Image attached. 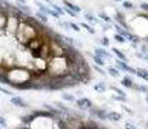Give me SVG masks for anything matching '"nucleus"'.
<instances>
[{"instance_id":"f257e3e1","label":"nucleus","mask_w":148,"mask_h":129,"mask_svg":"<svg viewBox=\"0 0 148 129\" xmlns=\"http://www.w3.org/2000/svg\"><path fill=\"white\" fill-rule=\"evenodd\" d=\"M116 66H117V70L121 71V72H127V74H132V75H136V68L134 67H130L127 65V62L120 61V59H116Z\"/></svg>"},{"instance_id":"f03ea898","label":"nucleus","mask_w":148,"mask_h":129,"mask_svg":"<svg viewBox=\"0 0 148 129\" xmlns=\"http://www.w3.org/2000/svg\"><path fill=\"white\" fill-rule=\"evenodd\" d=\"M76 106H77L80 110H84V111H86V110H90V108H93L94 106H93V102L90 101L89 98H85V97H82V98H79V99H76Z\"/></svg>"},{"instance_id":"7ed1b4c3","label":"nucleus","mask_w":148,"mask_h":129,"mask_svg":"<svg viewBox=\"0 0 148 129\" xmlns=\"http://www.w3.org/2000/svg\"><path fill=\"white\" fill-rule=\"evenodd\" d=\"M90 114L92 115H94L95 117H98V119L101 120H107V111L103 110V108H98V107H93L90 108Z\"/></svg>"},{"instance_id":"20e7f679","label":"nucleus","mask_w":148,"mask_h":129,"mask_svg":"<svg viewBox=\"0 0 148 129\" xmlns=\"http://www.w3.org/2000/svg\"><path fill=\"white\" fill-rule=\"evenodd\" d=\"M10 103H12L13 106H16V107H21V108L28 107L27 102L25 101L22 97H18V96H13L12 98H10Z\"/></svg>"},{"instance_id":"39448f33","label":"nucleus","mask_w":148,"mask_h":129,"mask_svg":"<svg viewBox=\"0 0 148 129\" xmlns=\"http://www.w3.org/2000/svg\"><path fill=\"white\" fill-rule=\"evenodd\" d=\"M94 54L97 57H101V58H103V59H107V58H111V57H112L110 52H107L104 48H102V47H97L94 49Z\"/></svg>"},{"instance_id":"423d86ee","label":"nucleus","mask_w":148,"mask_h":129,"mask_svg":"<svg viewBox=\"0 0 148 129\" xmlns=\"http://www.w3.org/2000/svg\"><path fill=\"white\" fill-rule=\"evenodd\" d=\"M121 119H122V115L119 112H116V111H108L107 112V120H111V121H113V123H117V121H120Z\"/></svg>"},{"instance_id":"0eeeda50","label":"nucleus","mask_w":148,"mask_h":129,"mask_svg":"<svg viewBox=\"0 0 148 129\" xmlns=\"http://www.w3.org/2000/svg\"><path fill=\"white\" fill-rule=\"evenodd\" d=\"M134 84L135 83L133 81V79L130 76H124L121 79V85H124L125 88H129V89H133V87H134Z\"/></svg>"},{"instance_id":"6e6552de","label":"nucleus","mask_w":148,"mask_h":129,"mask_svg":"<svg viewBox=\"0 0 148 129\" xmlns=\"http://www.w3.org/2000/svg\"><path fill=\"white\" fill-rule=\"evenodd\" d=\"M84 17H85V19H86V21L89 22L90 25H102L101 22H99V19L97 18L95 16H93L92 13H89V12L84 13Z\"/></svg>"},{"instance_id":"1a4fd4ad","label":"nucleus","mask_w":148,"mask_h":129,"mask_svg":"<svg viewBox=\"0 0 148 129\" xmlns=\"http://www.w3.org/2000/svg\"><path fill=\"white\" fill-rule=\"evenodd\" d=\"M63 4H64V7L70 8V9H71V10H73L75 13H80V12H81V8L79 7V5L73 4V3L68 1V0H63Z\"/></svg>"},{"instance_id":"9d476101","label":"nucleus","mask_w":148,"mask_h":129,"mask_svg":"<svg viewBox=\"0 0 148 129\" xmlns=\"http://www.w3.org/2000/svg\"><path fill=\"white\" fill-rule=\"evenodd\" d=\"M112 52H113V54L117 57V59L124 61V62H127V57L124 54V52H121L120 49H117V48H112Z\"/></svg>"},{"instance_id":"9b49d317","label":"nucleus","mask_w":148,"mask_h":129,"mask_svg":"<svg viewBox=\"0 0 148 129\" xmlns=\"http://www.w3.org/2000/svg\"><path fill=\"white\" fill-rule=\"evenodd\" d=\"M136 76L148 81V70H146V68H136Z\"/></svg>"},{"instance_id":"f8f14e48","label":"nucleus","mask_w":148,"mask_h":129,"mask_svg":"<svg viewBox=\"0 0 148 129\" xmlns=\"http://www.w3.org/2000/svg\"><path fill=\"white\" fill-rule=\"evenodd\" d=\"M107 72L110 74L112 77H120L121 76V72L117 70V68H115V67H112V66H110V67L107 68Z\"/></svg>"},{"instance_id":"ddd939ff","label":"nucleus","mask_w":148,"mask_h":129,"mask_svg":"<svg viewBox=\"0 0 148 129\" xmlns=\"http://www.w3.org/2000/svg\"><path fill=\"white\" fill-rule=\"evenodd\" d=\"M94 89L98 92V93H104L107 89V87H106V83L104 81H101V83H97V84L94 85Z\"/></svg>"},{"instance_id":"4468645a","label":"nucleus","mask_w":148,"mask_h":129,"mask_svg":"<svg viewBox=\"0 0 148 129\" xmlns=\"http://www.w3.org/2000/svg\"><path fill=\"white\" fill-rule=\"evenodd\" d=\"M62 99H63V101H66V102H68V103L76 102V98L72 96V94H70V93H62Z\"/></svg>"},{"instance_id":"2eb2a0df","label":"nucleus","mask_w":148,"mask_h":129,"mask_svg":"<svg viewBox=\"0 0 148 129\" xmlns=\"http://www.w3.org/2000/svg\"><path fill=\"white\" fill-rule=\"evenodd\" d=\"M35 17L41 22V23H48V21H49V19H48V17H47V14H44L41 12H36Z\"/></svg>"},{"instance_id":"dca6fc26","label":"nucleus","mask_w":148,"mask_h":129,"mask_svg":"<svg viewBox=\"0 0 148 129\" xmlns=\"http://www.w3.org/2000/svg\"><path fill=\"white\" fill-rule=\"evenodd\" d=\"M92 58H93V61L95 62V65H97V66H101V67H102V66L106 65V61H104L103 58H101V57H97L95 54H93Z\"/></svg>"},{"instance_id":"f3484780","label":"nucleus","mask_w":148,"mask_h":129,"mask_svg":"<svg viewBox=\"0 0 148 129\" xmlns=\"http://www.w3.org/2000/svg\"><path fill=\"white\" fill-rule=\"evenodd\" d=\"M49 7H52L53 9L56 10V12L58 13V14H59V16H61V17H62V16H63V14H64V12H63V8L58 7V5H57V4H54V3H52V1L49 3Z\"/></svg>"},{"instance_id":"a211bd4d","label":"nucleus","mask_w":148,"mask_h":129,"mask_svg":"<svg viewBox=\"0 0 148 129\" xmlns=\"http://www.w3.org/2000/svg\"><path fill=\"white\" fill-rule=\"evenodd\" d=\"M80 26H81V27H84L85 30H86L88 32H90L92 35H94V34H95V30H94V27H93V26H90V25L85 23V22H81Z\"/></svg>"},{"instance_id":"6ab92c4d","label":"nucleus","mask_w":148,"mask_h":129,"mask_svg":"<svg viewBox=\"0 0 148 129\" xmlns=\"http://www.w3.org/2000/svg\"><path fill=\"white\" fill-rule=\"evenodd\" d=\"M133 89H135V90H138V92H142V93L148 94V87H146V85H138V84H134Z\"/></svg>"},{"instance_id":"aec40b11","label":"nucleus","mask_w":148,"mask_h":129,"mask_svg":"<svg viewBox=\"0 0 148 129\" xmlns=\"http://www.w3.org/2000/svg\"><path fill=\"white\" fill-rule=\"evenodd\" d=\"M98 16H99V18L103 19V21L106 22V23H112V18H111L110 16H107V14L104 13V12H101V13L98 14Z\"/></svg>"},{"instance_id":"412c9836","label":"nucleus","mask_w":148,"mask_h":129,"mask_svg":"<svg viewBox=\"0 0 148 129\" xmlns=\"http://www.w3.org/2000/svg\"><path fill=\"white\" fill-rule=\"evenodd\" d=\"M17 8H18V10H23L25 13L31 14V8L27 7V5H23V4H19V3H17Z\"/></svg>"},{"instance_id":"4be33fe9","label":"nucleus","mask_w":148,"mask_h":129,"mask_svg":"<svg viewBox=\"0 0 148 129\" xmlns=\"http://www.w3.org/2000/svg\"><path fill=\"white\" fill-rule=\"evenodd\" d=\"M63 12L66 14H68L70 17H73V18H76V17H77V13H75L73 10H71L70 8H67V7H63Z\"/></svg>"},{"instance_id":"5701e85b","label":"nucleus","mask_w":148,"mask_h":129,"mask_svg":"<svg viewBox=\"0 0 148 129\" xmlns=\"http://www.w3.org/2000/svg\"><path fill=\"white\" fill-rule=\"evenodd\" d=\"M111 89H112V90H115L116 93H117V96H121V97H126V93H125L124 90H121L120 88H117V87H111Z\"/></svg>"},{"instance_id":"b1692460","label":"nucleus","mask_w":148,"mask_h":129,"mask_svg":"<svg viewBox=\"0 0 148 129\" xmlns=\"http://www.w3.org/2000/svg\"><path fill=\"white\" fill-rule=\"evenodd\" d=\"M122 7H124L125 9H134L135 5L130 1H122Z\"/></svg>"},{"instance_id":"393cba45","label":"nucleus","mask_w":148,"mask_h":129,"mask_svg":"<svg viewBox=\"0 0 148 129\" xmlns=\"http://www.w3.org/2000/svg\"><path fill=\"white\" fill-rule=\"evenodd\" d=\"M98 43H101V44L103 45V47H108V45H110V40H108L107 36H103L102 39H99V40H98Z\"/></svg>"},{"instance_id":"a878e982","label":"nucleus","mask_w":148,"mask_h":129,"mask_svg":"<svg viewBox=\"0 0 148 129\" xmlns=\"http://www.w3.org/2000/svg\"><path fill=\"white\" fill-rule=\"evenodd\" d=\"M113 38H115L116 41H117V43H121V44H124V43H126V39H125L124 36L119 35V34H115V36H113Z\"/></svg>"},{"instance_id":"bb28decb","label":"nucleus","mask_w":148,"mask_h":129,"mask_svg":"<svg viewBox=\"0 0 148 129\" xmlns=\"http://www.w3.org/2000/svg\"><path fill=\"white\" fill-rule=\"evenodd\" d=\"M70 27L72 28L73 31H76V32H80V31H81V26H79V25L73 23V22H70Z\"/></svg>"},{"instance_id":"cd10ccee","label":"nucleus","mask_w":148,"mask_h":129,"mask_svg":"<svg viewBox=\"0 0 148 129\" xmlns=\"http://www.w3.org/2000/svg\"><path fill=\"white\" fill-rule=\"evenodd\" d=\"M58 25L61 26V27H63L64 30H70V22H64V21H58Z\"/></svg>"},{"instance_id":"c85d7f7f","label":"nucleus","mask_w":148,"mask_h":129,"mask_svg":"<svg viewBox=\"0 0 148 129\" xmlns=\"http://www.w3.org/2000/svg\"><path fill=\"white\" fill-rule=\"evenodd\" d=\"M112 99H115V101H119V102H126L127 101L126 97H121V96H112Z\"/></svg>"},{"instance_id":"c756f323","label":"nucleus","mask_w":148,"mask_h":129,"mask_svg":"<svg viewBox=\"0 0 148 129\" xmlns=\"http://www.w3.org/2000/svg\"><path fill=\"white\" fill-rule=\"evenodd\" d=\"M0 125H1L3 128H7L8 127V121L5 120V117L1 116V115H0Z\"/></svg>"},{"instance_id":"7c9ffc66","label":"nucleus","mask_w":148,"mask_h":129,"mask_svg":"<svg viewBox=\"0 0 148 129\" xmlns=\"http://www.w3.org/2000/svg\"><path fill=\"white\" fill-rule=\"evenodd\" d=\"M139 8L148 13V3H140V4H139Z\"/></svg>"},{"instance_id":"2f4dec72","label":"nucleus","mask_w":148,"mask_h":129,"mask_svg":"<svg viewBox=\"0 0 148 129\" xmlns=\"http://www.w3.org/2000/svg\"><path fill=\"white\" fill-rule=\"evenodd\" d=\"M94 70L97 71V72L101 74V75H106V71H104L102 67H99V66H97V65H95V66H94Z\"/></svg>"},{"instance_id":"473e14b6","label":"nucleus","mask_w":148,"mask_h":129,"mask_svg":"<svg viewBox=\"0 0 148 129\" xmlns=\"http://www.w3.org/2000/svg\"><path fill=\"white\" fill-rule=\"evenodd\" d=\"M0 92H1L3 94H7V96H12L13 97V93H10L8 89H5V88H3V87H0Z\"/></svg>"},{"instance_id":"72a5a7b5","label":"nucleus","mask_w":148,"mask_h":129,"mask_svg":"<svg viewBox=\"0 0 148 129\" xmlns=\"http://www.w3.org/2000/svg\"><path fill=\"white\" fill-rule=\"evenodd\" d=\"M90 124H92V125H82V127H81L80 129H97L95 125H93L94 123H90Z\"/></svg>"},{"instance_id":"f704fd0d","label":"nucleus","mask_w":148,"mask_h":129,"mask_svg":"<svg viewBox=\"0 0 148 129\" xmlns=\"http://www.w3.org/2000/svg\"><path fill=\"white\" fill-rule=\"evenodd\" d=\"M101 26H102V28H103L104 31H106V30H111V27H112V25H111V23H106V25L102 23Z\"/></svg>"},{"instance_id":"c9c22d12","label":"nucleus","mask_w":148,"mask_h":129,"mask_svg":"<svg viewBox=\"0 0 148 129\" xmlns=\"http://www.w3.org/2000/svg\"><path fill=\"white\" fill-rule=\"evenodd\" d=\"M125 129H136V127L130 124V123H126V124H125Z\"/></svg>"},{"instance_id":"e433bc0d","label":"nucleus","mask_w":148,"mask_h":129,"mask_svg":"<svg viewBox=\"0 0 148 129\" xmlns=\"http://www.w3.org/2000/svg\"><path fill=\"white\" fill-rule=\"evenodd\" d=\"M122 108H124V110H125V111H127V112H129V114H133V111H132V110H130V108H127V107H126V106H124V105H122Z\"/></svg>"},{"instance_id":"4c0bfd02","label":"nucleus","mask_w":148,"mask_h":129,"mask_svg":"<svg viewBox=\"0 0 148 129\" xmlns=\"http://www.w3.org/2000/svg\"><path fill=\"white\" fill-rule=\"evenodd\" d=\"M17 3H19V4H23V5H26V0H17Z\"/></svg>"},{"instance_id":"58836bf2","label":"nucleus","mask_w":148,"mask_h":129,"mask_svg":"<svg viewBox=\"0 0 148 129\" xmlns=\"http://www.w3.org/2000/svg\"><path fill=\"white\" fill-rule=\"evenodd\" d=\"M113 1H116V3H122V0H113Z\"/></svg>"},{"instance_id":"ea45409f","label":"nucleus","mask_w":148,"mask_h":129,"mask_svg":"<svg viewBox=\"0 0 148 129\" xmlns=\"http://www.w3.org/2000/svg\"><path fill=\"white\" fill-rule=\"evenodd\" d=\"M44 1H45V3H48V4H49V3H50V0H44Z\"/></svg>"},{"instance_id":"a19ab883","label":"nucleus","mask_w":148,"mask_h":129,"mask_svg":"<svg viewBox=\"0 0 148 129\" xmlns=\"http://www.w3.org/2000/svg\"><path fill=\"white\" fill-rule=\"evenodd\" d=\"M147 102H148V94H147Z\"/></svg>"},{"instance_id":"79ce46f5","label":"nucleus","mask_w":148,"mask_h":129,"mask_svg":"<svg viewBox=\"0 0 148 129\" xmlns=\"http://www.w3.org/2000/svg\"><path fill=\"white\" fill-rule=\"evenodd\" d=\"M0 129H3V127H1V125H0Z\"/></svg>"}]
</instances>
